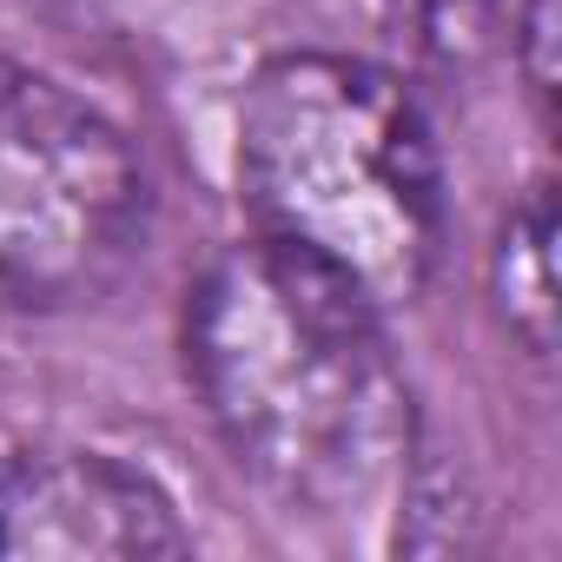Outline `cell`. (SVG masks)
<instances>
[{"label":"cell","mask_w":562,"mask_h":562,"mask_svg":"<svg viewBox=\"0 0 562 562\" xmlns=\"http://www.w3.org/2000/svg\"><path fill=\"white\" fill-rule=\"evenodd\" d=\"M238 199L378 312L411 305L443 251V159L417 93L358 54H278L238 100Z\"/></svg>","instance_id":"7a4b0ae2"},{"label":"cell","mask_w":562,"mask_h":562,"mask_svg":"<svg viewBox=\"0 0 562 562\" xmlns=\"http://www.w3.org/2000/svg\"><path fill=\"white\" fill-rule=\"evenodd\" d=\"M186 371L232 463L292 516L345 522L417 490V397L384 312L338 271L245 238L186 292Z\"/></svg>","instance_id":"6da1fadb"},{"label":"cell","mask_w":562,"mask_h":562,"mask_svg":"<svg viewBox=\"0 0 562 562\" xmlns=\"http://www.w3.org/2000/svg\"><path fill=\"white\" fill-rule=\"evenodd\" d=\"M192 529L172 496L113 450L21 443L0 450V555H186Z\"/></svg>","instance_id":"277c9868"},{"label":"cell","mask_w":562,"mask_h":562,"mask_svg":"<svg viewBox=\"0 0 562 562\" xmlns=\"http://www.w3.org/2000/svg\"><path fill=\"white\" fill-rule=\"evenodd\" d=\"M490 305L509 331V345L536 364L555 351V192L529 186L509 199L496 245H490Z\"/></svg>","instance_id":"5b68a950"},{"label":"cell","mask_w":562,"mask_h":562,"mask_svg":"<svg viewBox=\"0 0 562 562\" xmlns=\"http://www.w3.org/2000/svg\"><path fill=\"white\" fill-rule=\"evenodd\" d=\"M555 34H562L555 0H516V8H509L516 74H522V87H529V100H536L542 113L555 106Z\"/></svg>","instance_id":"52a82bcc"},{"label":"cell","mask_w":562,"mask_h":562,"mask_svg":"<svg viewBox=\"0 0 562 562\" xmlns=\"http://www.w3.org/2000/svg\"><path fill=\"white\" fill-rule=\"evenodd\" d=\"M397 34L430 60V67H476L496 34L509 27V8L516 0H384Z\"/></svg>","instance_id":"8992f818"},{"label":"cell","mask_w":562,"mask_h":562,"mask_svg":"<svg viewBox=\"0 0 562 562\" xmlns=\"http://www.w3.org/2000/svg\"><path fill=\"white\" fill-rule=\"evenodd\" d=\"M153 179L126 126L67 80L0 60V312H67L146 251Z\"/></svg>","instance_id":"3957f363"}]
</instances>
